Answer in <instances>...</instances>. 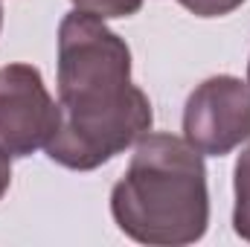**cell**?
<instances>
[{"label":"cell","mask_w":250,"mask_h":247,"mask_svg":"<svg viewBox=\"0 0 250 247\" xmlns=\"http://www.w3.org/2000/svg\"><path fill=\"white\" fill-rule=\"evenodd\" d=\"M62 123L47 157L64 169L90 172L125 151L151 128V102L131 84V50L87 12H70L59 26Z\"/></svg>","instance_id":"6da1fadb"},{"label":"cell","mask_w":250,"mask_h":247,"mask_svg":"<svg viewBox=\"0 0 250 247\" xmlns=\"http://www.w3.org/2000/svg\"><path fill=\"white\" fill-rule=\"evenodd\" d=\"M62 123V108L47 93V84L32 64L0 67V145L26 157L47 148Z\"/></svg>","instance_id":"3957f363"},{"label":"cell","mask_w":250,"mask_h":247,"mask_svg":"<svg viewBox=\"0 0 250 247\" xmlns=\"http://www.w3.org/2000/svg\"><path fill=\"white\" fill-rule=\"evenodd\" d=\"M0 21H3V12H0Z\"/></svg>","instance_id":"30bf717a"},{"label":"cell","mask_w":250,"mask_h":247,"mask_svg":"<svg viewBox=\"0 0 250 247\" xmlns=\"http://www.w3.org/2000/svg\"><path fill=\"white\" fill-rule=\"evenodd\" d=\"M73 6L79 12H87L99 21H108V18H128V15H137L143 0H73Z\"/></svg>","instance_id":"8992f818"},{"label":"cell","mask_w":250,"mask_h":247,"mask_svg":"<svg viewBox=\"0 0 250 247\" xmlns=\"http://www.w3.org/2000/svg\"><path fill=\"white\" fill-rule=\"evenodd\" d=\"M187 143L201 154L224 157L250 140V87L236 76H212L198 84L184 111Z\"/></svg>","instance_id":"277c9868"},{"label":"cell","mask_w":250,"mask_h":247,"mask_svg":"<svg viewBox=\"0 0 250 247\" xmlns=\"http://www.w3.org/2000/svg\"><path fill=\"white\" fill-rule=\"evenodd\" d=\"M248 87H250V64H248Z\"/></svg>","instance_id":"9c48e42d"},{"label":"cell","mask_w":250,"mask_h":247,"mask_svg":"<svg viewBox=\"0 0 250 247\" xmlns=\"http://www.w3.org/2000/svg\"><path fill=\"white\" fill-rule=\"evenodd\" d=\"M178 3L198 18H221V15H230L233 9H239L245 0H178Z\"/></svg>","instance_id":"52a82bcc"},{"label":"cell","mask_w":250,"mask_h":247,"mask_svg":"<svg viewBox=\"0 0 250 247\" xmlns=\"http://www.w3.org/2000/svg\"><path fill=\"white\" fill-rule=\"evenodd\" d=\"M12 154L0 145V198L6 195V189H9V184H12V160H9Z\"/></svg>","instance_id":"ba28073f"},{"label":"cell","mask_w":250,"mask_h":247,"mask_svg":"<svg viewBox=\"0 0 250 247\" xmlns=\"http://www.w3.org/2000/svg\"><path fill=\"white\" fill-rule=\"evenodd\" d=\"M233 227L242 239L250 242V145L242 151L236 163V209H233Z\"/></svg>","instance_id":"5b68a950"},{"label":"cell","mask_w":250,"mask_h":247,"mask_svg":"<svg viewBox=\"0 0 250 247\" xmlns=\"http://www.w3.org/2000/svg\"><path fill=\"white\" fill-rule=\"evenodd\" d=\"M111 212L140 245H192L207 233V169L195 145L172 134H143L111 192Z\"/></svg>","instance_id":"7a4b0ae2"}]
</instances>
